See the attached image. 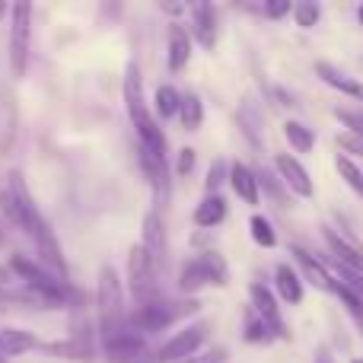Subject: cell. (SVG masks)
<instances>
[{"instance_id": "cell-14", "label": "cell", "mask_w": 363, "mask_h": 363, "mask_svg": "<svg viewBox=\"0 0 363 363\" xmlns=\"http://www.w3.org/2000/svg\"><path fill=\"white\" fill-rule=\"evenodd\" d=\"M102 347H106V354L112 357V363H138L140 357H147L144 338H140V335H134V332L118 335V338L106 341Z\"/></svg>"}, {"instance_id": "cell-2", "label": "cell", "mask_w": 363, "mask_h": 363, "mask_svg": "<svg viewBox=\"0 0 363 363\" xmlns=\"http://www.w3.org/2000/svg\"><path fill=\"white\" fill-rule=\"evenodd\" d=\"M201 303L198 300H185V303H172V300H153L147 306H138L131 315H128V325H131L134 335H157L163 328H169L172 322H179L182 315L198 313Z\"/></svg>"}, {"instance_id": "cell-4", "label": "cell", "mask_w": 363, "mask_h": 363, "mask_svg": "<svg viewBox=\"0 0 363 363\" xmlns=\"http://www.w3.org/2000/svg\"><path fill=\"white\" fill-rule=\"evenodd\" d=\"M160 268L157 262H153L150 255L144 252V245H131V252H128V287H131L134 300L140 303V306H147V303L160 300Z\"/></svg>"}, {"instance_id": "cell-25", "label": "cell", "mask_w": 363, "mask_h": 363, "mask_svg": "<svg viewBox=\"0 0 363 363\" xmlns=\"http://www.w3.org/2000/svg\"><path fill=\"white\" fill-rule=\"evenodd\" d=\"M284 138H287V144L294 147L296 153H309L315 147L313 128H306L303 121H287V125H284Z\"/></svg>"}, {"instance_id": "cell-23", "label": "cell", "mask_w": 363, "mask_h": 363, "mask_svg": "<svg viewBox=\"0 0 363 363\" xmlns=\"http://www.w3.org/2000/svg\"><path fill=\"white\" fill-rule=\"evenodd\" d=\"M223 220H226V201L220 198V194H207V198L194 207V223H198L201 230H213V226H220Z\"/></svg>"}, {"instance_id": "cell-36", "label": "cell", "mask_w": 363, "mask_h": 363, "mask_svg": "<svg viewBox=\"0 0 363 363\" xmlns=\"http://www.w3.org/2000/svg\"><path fill=\"white\" fill-rule=\"evenodd\" d=\"M0 211H4L6 217H10L13 223H16L19 230L26 233V217H23V211H19V204L13 201V194H10V191H0Z\"/></svg>"}, {"instance_id": "cell-10", "label": "cell", "mask_w": 363, "mask_h": 363, "mask_svg": "<svg viewBox=\"0 0 363 363\" xmlns=\"http://www.w3.org/2000/svg\"><path fill=\"white\" fill-rule=\"evenodd\" d=\"M290 255H294L296 264H300V277H303V281H309L313 287L325 290V294H338V277L328 271L325 262H319V258H315L309 249H303V245H294V249H290Z\"/></svg>"}, {"instance_id": "cell-24", "label": "cell", "mask_w": 363, "mask_h": 363, "mask_svg": "<svg viewBox=\"0 0 363 363\" xmlns=\"http://www.w3.org/2000/svg\"><path fill=\"white\" fill-rule=\"evenodd\" d=\"M179 121H182V128H185V131H198L201 121H204V102H201L194 93H185V96H182Z\"/></svg>"}, {"instance_id": "cell-20", "label": "cell", "mask_w": 363, "mask_h": 363, "mask_svg": "<svg viewBox=\"0 0 363 363\" xmlns=\"http://www.w3.org/2000/svg\"><path fill=\"white\" fill-rule=\"evenodd\" d=\"M274 287H277V296H281L284 303H290V306L303 303V277H300V271H296L294 264H277Z\"/></svg>"}, {"instance_id": "cell-5", "label": "cell", "mask_w": 363, "mask_h": 363, "mask_svg": "<svg viewBox=\"0 0 363 363\" xmlns=\"http://www.w3.org/2000/svg\"><path fill=\"white\" fill-rule=\"evenodd\" d=\"M207 328H211L207 322H194V325L176 332L163 347H160L157 363H182V360L194 357V354L201 351V345L207 341Z\"/></svg>"}, {"instance_id": "cell-22", "label": "cell", "mask_w": 363, "mask_h": 363, "mask_svg": "<svg viewBox=\"0 0 363 363\" xmlns=\"http://www.w3.org/2000/svg\"><path fill=\"white\" fill-rule=\"evenodd\" d=\"M166 51H169V70L172 74L188 64V57H191V35H188L185 26H179V23L169 26V45H166Z\"/></svg>"}, {"instance_id": "cell-29", "label": "cell", "mask_w": 363, "mask_h": 363, "mask_svg": "<svg viewBox=\"0 0 363 363\" xmlns=\"http://www.w3.org/2000/svg\"><path fill=\"white\" fill-rule=\"evenodd\" d=\"M335 169H338V176L347 182V185L354 188V191L360 194L363 198V169L357 163H354L351 157H347V153H338V157H335Z\"/></svg>"}, {"instance_id": "cell-40", "label": "cell", "mask_w": 363, "mask_h": 363, "mask_svg": "<svg viewBox=\"0 0 363 363\" xmlns=\"http://www.w3.org/2000/svg\"><path fill=\"white\" fill-rule=\"evenodd\" d=\"M287 13H294L290 0H268V4H264V16L268 19H281V16H287Z\"/></svg>"}, {"instance_id": "cell-43", "label": "cell", "mask_w": 363, "mask_h": 363, "mask_svg": "<svg viewBox=\"0 0 363 363\" xmlns=\"http://www.w3.org/2000/svg\"><path fill=\"white\" fill-rule=\"evenodd\" d=\"M357 19H360V26H363V4L357 6Z\"/></svg>"}, {"instance_id": "cell-6", "label": "cell", "mask_w": 363, "mask_h": 363, "mask_svg": "<svg viewBox=\"0 0 363 363\" xmlns=\"http://www.w3.org/2000/svg\"><path fill=\"white\" fill-rule=\"evenodd\" d=\"M32 242H35L38 258H42L45 268H48L51 274H57L61 281H67L70 277L67 258H64V249H61V242H57V236H55V230H51L48 220H42V223L32 230Z\"/></svg>"}, {"instance_id": "cell-38", "label": "cell", "mask_w": 363, "mask_h": 363, "mask_svg": "<svg viewBox=\"0 0 363 363\" xmlns=\"http://www.w3.org/2000/svg\"><path fill=\"white\" fill-rule=\"evenodd\" d=\"M226 360H230V351H226V347H207V351L194 354V357H188L182 363H226Z\"/></svg>"}, {"instance_id": "cell-48", "label": "cell", "mask_w": 363, "mask_h": 363, "mask_svg": "<svg viewBox=\"0 0 363 363\" xmlns=\"http://www.w3.org/2000/svg\"><path fill=\"white\" fill-rule=\"evenodd\" d=\"M0 239H4V233H0Z\"/></svg>"}, {"instance_id": "cell-21", "label": "cell", "mask_w": 363, "mask_h": 363, "mask_svg": "<svg viewBox=\"0 0 363 363\" xmlns=\"http://www.w3.org/2000/svg\"><path fill=\"white\" fill-rule=\"evenodd\" d=\"M204 287H213V277H211V271H207V264H204V258H191L188 264H182V271H179V290L182 294H198V290H204Z\"/></svg>"}, {"instance_id": "cell-17", "label": "cell", "mask_w": 363, "mask_h": 363, "mask_svg": "<svg viewBox=\"0 0 363 363\" xmlns=\"http://www.w3.org/2000/svg\"><path fill=\"white\" fill-rule=\"evenodd\" d=\"M325 242H328V249H332L335 262L363 277V249H354L351 242H345V239L338 236V230H332V226H325Z\"/></svg>"}, {"instance_id": "cell-31", "label": "cell", "mask_w": 363, "mask_h": 363, "mask_svg": "<svg viewBox=\"0 0 363 363\" xmlns=\"http://www.w3.org/2000/svg\"><path fill=\"white\" fill-rule=\"evenodd\" d=\"M335 296L345 303V309H347V315H351V322L357 325V332L363 335V300H360L357 294H354L351 287H345L341 281H338V294H335Z\"/></svg>"}, {"instance_id": "cell-35", "label": "cell", "mask_w": 363, "mask_h": 363, "mask_svg": "<svg viewBox=\"0 0 363 363\" xmlns=\"http://www.w3.org/2000/svg\"><path fill=\"white\" fill-rule=\"evenodd\" d=\"M223 182H230V166H226V160H213L211 169H207V179H204L207 194H217Z\"/></svg>"}, {"instance_id": "cell-3", "label": "cell", "mask_w": 363, "mask_h": 363, "mask_svg": "<svg viewBox=\"0 0 363 363\" xmlns=\"http://www.w3.org/2000/svg\"><path fill=\"white\" fill-rule=\"evenodd\" d=\"M32 48V4L19 0L10 6V74L13 80H23L29 67Z\"/></svg>"}, {"instance_id": "cell-44", "label": "cell", "mask_w": 363, "mask_h": 363, "mask_svg": "<svg viewBox=\"0 0 363 363\" xmlns=\"http://www.w3.org/2000/svg\"><path fill=\"white\" fill-rule=\"evenodd\" d=\"M6 10H10V6H6V4H0V19H4V13H6Z\"/></svg>"}, {"instance_id": "cell-45", "label": "cell", "mask_w": 363, "mask_h": 363, "mask_svg": "<svg viewBox=\"0 0 363 363\" xmlns=\"http://www.w3.org/2000/svg\"><path fill=\"white\" fill-rule=\"evenodd\" d=\"M0 363H6V360H4V354H0Z\"/></svg>"}, {"instance_id": "cell-26", "label": "cell", "mask_w": 363, "mask_h": 363, "mask_svg": "<svg viewBox=\"0 0 363 363\" xmlns=\"http://www.w3.org/2000/svg\"><path fill=\"white\" fill-rule=\"evenodd\" d=\"M153 102H157V115L163 121L176 118L179 108H182V93L176 86H169V83H163V86L157 89V96H153Z\"/></svg>"}, {"instance_id": "cell-1", "label": "cell", "mask_w": 363, "mask_h": 363, "mask_svg": "<svg viewBox=\"0 0 363 363\" xmlns=\"http://www.w3.org/2000/svg\"><path fill=\"white\" fill-rule=\"evenodd\" d=\"M96 309H99V335H102V345L128 332L125 294H121L118 271H115L112 264H102V271H99V287H96Z\"/></svg>"}, {"instance_id": "cell-34", "label": "cell", "mask_w": 363, "mask_h": 363, "mask_svg": "<svg viewBox=\"0 0 363 363\" xmlns=\"http://www.w3.org/2000/svg\"><path fill=\"white\" fill-rule=\"evenodd\" d=\"M294 19L300 29H313V26L322 19V6L313 4V0H303V4L294 6Z\"/></svg>"}, {"instance_id": "cell-15", "label": "cell", "mask_w": 363, "mask_h": 363, "mask_svg": "<svg viewBox=\"0 0 363 363\" xmlns=\"http://www.w3.org/2000/svg\"><path fill=\"white\" fill-rule=\"evenodd\" d=\"M315 74L322 77V83H328L332 89H338V93L351 96V99L363 102V83L354 80V77H347L345 70H338L332 61H315Z\"/></svg>"}, {"instance_id": "cell-19", "label": "cell", "mask_w": 363, "mask_h": 363, "mask_svg": "<svg viewBox=\"0 0 363 363\" xmlns=\"http://www.w3.org/2000/svg\"><path fill=\"white\" fill-rule=\"evenodd\" d=\"M38 351L45 354V357H64L70 363H83L93 357V345L83 338H67V341H45Z\"/></svg>"}, {"instance_id": "cell-41", "label": "cell", "mask_w": 363, "mask_h": 363, "mask_svg": "<svg viewBox=\"0 0 363 363\" xmlns=\"http://www.w3.org/2000/svg\"><path fill=\"white\" fill-rule=\"evenodd\" d=\"M338 147H345V150L363 157V138H357V134H345V138H338Z\"/></svg>"}, {"instance_id": "cell-39", "label": "cell", "mask_w": 363, "mask_h": 363, "mask_svg": "<svg viewBox=\"0 0 363 363\" xmlns=\"http://www.w3.org/2000/svg\"><path fill=\"white\" fill-rule=\"evenodd\" d=\"M191 169H194V150L191 147H182L179 150V163H176V176H191Z\"/></svg>"}, {"instance_id": "cell-30", "label": "cell", "mask_w": 363, "mask_h": 363, "mask_svg": "<svg viewBox=\"0 0 363 363\" xmlns=\"http://www.w3.org/2000/svg\"><path fill=\"white\" fill-rule=\"evenodd\" d=\"M242 338L249 341V345H268V341H274V332H271V328L264 325V322L249 309V313H245V332H242Z\"/></svg>"}, {"instance_id": "cell-16", "label": "cell", "mask_w": 363, "mask_h": 363, "mask_svg": "<svg viewBox=\"0 0 363 363\" xmlns=\"http://www.w3.org/2000/svg\"><path fill=\"white\" fill-rule=\"evenodd\" d=\"M42 341L35 338V332L29 328H0V354L4 357H16V354H29V351H38Z\"/></svg>"}, {"instance_id": "cell-13", "label": "cell", "mask_w": 363, "mask_h": 363, "mask_svg": "<svg viewBox=\"0 0 363 363\" xmlns=\"http://www.w3.org/2000/svg\"><path fill=\"white\" fill-rule=\"evenodd\" d=\"M144 252L157 262V268L166 264V226H163V217L160 211H147L144 213V239H140Z\"/></svg>"}, {"instance_id": "cell-27", "label": "cell", "mask_w": 363, "mask_h": 363, "mask_svg": "<svg viewBox=\"0 0 363 363\" xmlns=\"http://www.w3.org/2000/svg\"><path fill=\"white\" fill-rule=\"evenodd\" d=\"M255 176H258V188H264V194H268L277 207H287V185L281 182V176H274V172H268V169H255Z\"/></svg>"}, {"instance_id": "cell-8", "label": "cell", "mask_w": 363, "mask_h": 363, "mask_svg": "<svg viewBox=\"0 0 363 363\" xmlns=\"http://www.w3.org/2000/svg\"><path fill=\"white\" fill-rule=\"evenodd\" d=\"M138 157H140V169H144L147 182H150L153 194H157V207H166L169 191H172V176H169V163H166V157L147 150V147H138Z\"/></svg>"}, {"instance_id": "cell-33", "label": "cell", "mask_w": 363, "mask_h": 363, "mask_svg": "<svg viewBox=\"0 0 363 363\" xmlns=\"http://www.w3.org/2000/svg\"><path fill=\"white\" fill-rule=\"evenodd\" d=\"M201 258H204L207 271H211V277H213V287H226V284H230V268H226L223 255H217L213 249H207V252H201Z\"/></svg>"}, {"instance_id": "cell-7", "label": "cell", "mask_w": 363, "mask_h": 363, "mask_svg": "<svg viewBox=\"0 0 363 363\" xmlns=\"http://www.w3.org/2000/svg\"><path fill=\"white\" fill-rule=\"evenodd\" d=\"M249 300H252V313L258 315V319L264 322V325L274 332V338H281V341H287L290 338V332H287V325H284V319H281V306H277V296L271 294L264 284H252L249 287Z\"/></svg>"}, {"instance_id": "cell-46", "label": "cell", "mask_w": 363, "mask_h": 363, "mask_svg": "<svg viewBox=\"0 0 363 363\" xmlns=\"http://www.w3.org/2000/svg\"><path fill=\"white\" fill-rule=\"evenodd\" d=\"M351 363H363V360H351Z\"/></svg>"}, {"instance_id": "cell-11", "label": "cell", "mask_w": 363, "mask_h": 363, "mask_svg": "<svg viewBox=\"0 0 363 363\" xmlns=\"http://www.w3.org/2000/svg\"><path fill=\"white\" fill-rule=\"evenodd\" d=\"M274 169H277V176H281L284 185H287V191L300 194V198H313L315 185H313V179H309L306 166H303L296 157H290V153H277Z\"/></svg>"}, {"instance_id": "cell-47", "label": "cell", "mask_w": 363, "mask_h": 363, "mask_svg": "<svg viewBox=\"0 0 363 363\" xmlns=\"http://www.w3.org/2000/svg\"><path fill=\"white\" fill-rule=\"evenodd\" d=\"M0 296H4V290H0Z\"/></svg>"}, {"instance_id": "cell-18", "label": "cell", "mask_w": 363, "mask_h": 363, "mask_svg": "<svg viewBox=\"0 0 363 363\" xmlns=\"http://www.w3.org/2000/svg\"><path fill=\"white\" fill-rule=\"evenodd\" d=\"M230 185H233V191L239 194V201H245V204H252V207H255L258 198H262L255 169H249L245 163H233L230 166Z\"/></svg>"}, {"instance_id": "cell-28", "label": "cell", "mask_w": 363, "mask_h": 363, "mask_svg": "<svg viewBox=\"0 0 363 363\" xmlns=\"http://www.w3.org/2000/svg\"><path fill=\"white\" fill-rule=\"evenodd\" d=\"M249 233H252V239H255L262 249H274L277 245V233H274V226H271V220L268 217H262V213H252V220H249Z\"/></svg>"}, {"instance_id": "cell-9", "label": "cell", "mask_w": 363, "mask_h": 363, "mask_svg": "<svg viewBox=\"0 0 363 363\" xmlns=\"http://www.w3.org/2000/svg\"><path fill=\"white\" fill-rule=\"evenodd\" d=\"M121 89H125V106L128 115H131L134 128H144L150 121V112H147V99H144V77H140L138 61H131L125 67V80H121Z\"/></svg>"}, {"instance_id": "cell-12", "label": "cell", "mask_w": 363, "mask_h": 363, "mask_svg": "<svg viewBox=\"0 0 363 363\" xmlns=\"http://www.w3.org/2000/svg\"><path fill=\"white\" fill-rule=\"evenodd\" d=\"M191 35L201 42V48L213 51L220 38V26H217V10L213 4H194L191 6Z\"/></svg>"}, {"instance_id": "cell-32", "label": "cell", "mask_w": 363, "mask_h": 363, "mask_svg": "<svg viewBox=\"0 0 363 363\" xmlns=\"http://www.w3.org/2000/svg\"><path fill=\"white\" fill-rule=\"evenodd\" d=\"M239 125H242V134L249 138V144L258 150V147H262V131H258V125H262V121H258L255 108H252L249 102H245V106L239 108Z\"/></svg>"}, {"instance_id": "cell-37", "label": "cell", "mask_w": 363, "mask_h": 363, "mask_svg": "<svg viewBox=\"0 0 363 363\" xmlns=\"http://www.w3.org/2000/svg\"><path fill=\"white\" fill-rule=\"evenodd\" d=\"M335 118H338L341 125L351 128V134L363 138V112H351V108H335Z\"/></svg>"}, {"instance_id": "cell-42", "label": "cell", "mask_w": 363, "mask_h": 363, "mask_svg": "<svg viewBox=\"0 0 363 363\" xmlns=\"http://www.w3.org/2000/svg\"><path fill=\"white\" fill-rule=\"evenodd\" d=\"M313 363H335V357H332V351H328V347H319V351H315V360Z\"/></svg>"}]
</instances>
